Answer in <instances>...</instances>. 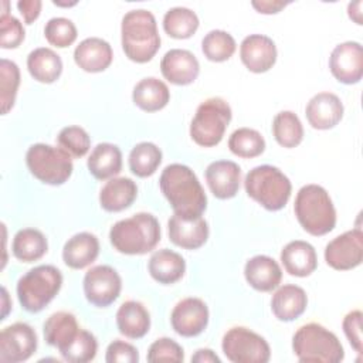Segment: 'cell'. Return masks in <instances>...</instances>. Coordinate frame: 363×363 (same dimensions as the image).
<instances>
[{"instance_id": "obj_1", "label": "cell", "mask_w": 363, "mask_h": 363, "mask_svg": "<svg viewBox=\"0 0 363 363\" xmlns=\"http://www.w3.org/2000/svg\"><path fill=\"white\" fill-rule=\"evenodd\" d=\"M159 186L174 214L184 218L201 217L207 196L196 173L186 164L172 163L160 174Z\"/></svg>"}, {"instance_id": "obj_2", "label": "cell", "mask_w": 363, "mask_h": 363, "mask_svg": "<svg viewBox=\"0 0 363 363\" xmlns=\"http://www.w3.org/2000/svg\"><path fill=\"white\" fill-rule=\"evenodd\" d=\"M121 43L130 61L138 64L150 61L160 48L155 16L145 9L128 11L121 24Z\"/></svg>"}, {"instance_id": "obj_3", "label": "cell", "mask_w": 363, "mask_h": 363, "mask_svg": "<svg viewBox=\"0 0 363 363\" xmlns=\"http://www.w3.org/2000/svg\"><path fill=\"white\" fill-rule=\"evenodd\" d=\"M112 247L126 255H143L155 250L160 241V225L150 213H136L116 221L109 230Z\"/></svg>"}, {"instance_id": "obj_4", "label": "cell", "mask_w": 363, "mask_h": 363, "mask_svg": "<svg viewBox=\"0 0 363 363\" xmlns=\"http://www.w3.org/2000/svg\"><path fill=\"white\" fill-rule=\"evenodd\" d=\"M294 211L301 227L311 235H325L336 225V210L329 193L319 184H305L295 197Z\"/></svg>"}, {"instance_id": "obj_5", "label": "cell", "mask_w": 363, "mask_h": 363, "mask_svg": "<svg viewBox=\"0 0 363 363\" xmlns=\"http://www.w3.org/2000/svg\"><path fill=\"white\" fill-rule=\"evenodd\" d=\"M244 189L248 197L268 211L284 208L292 193V184L288 176L271 164H261L251 169L245 176Z\"/></svg>"}, {"instance_id": "obj_6", "label": "cell", "mask_w": 363, "mask_h": 363, "mask_svg": "<svg viewBox=\"0 0 363 363\" xmlns=\"http://www.w3.org/2000/svg\"><path fill=\"white\" fill-rule=\"evenodd\" d=\"M292 349L299 362L337 363L345 357V350L337 336L319 323H306L292 336Z\"/></svg>"}, {"instance_id": "obj_7", "label": "cell", "mask_w": 363, "mask_h": 363, "mask_svg": "<svg viewBox=\"0 0 363 363\" xmlns=\"http://www.w3.org/2000/svg\"><path fill=\"white\" fill-rule=\"evenodd\" d=\"M62 274L54 265H38L20 277L17 282V298L24 311L41 312L60 292Z\"/></svg>"}, {"instance_id": "obj_8", "label": "cell", "mask_w": 363, "mask_h": 363, "mask_svg": "<svg viewBox=\"0 0 363 363\" xmlns=\"http://www.w3.org/2000/svg\"><path fill=\"white\" fill-rule=\"evenodd\" d=\"M233 112L228 102L220 96L203 101L190 123V136L199 146L213 147L223 140Z\"/></svg>"}, {"instance_id": "obj_9", "label": "cell", "mask_w": 363, "mask_h": 363, "mask_svg": "<svg viewBox=\"0 0 363 363\" xmlns=\"http://www.w3.org/2000/svg\"><path fill=\"white\" fill-rule=\"evenodd\" d=\"M26 163L37 180L50 186L64 184L74 170L71 155L47 143L31 145L26 153Z\"/></svg>"}, {"instance_id": "obj_10", "label": "cell", "mask_w": 363, "mask_h": 363, "mask_svg": "<svg viewBox=\"0 0 363 363\" xmlns=\"http://www.w3.org/2000/svg\"><path fill=\"white\" fill-rule=\"evenodd\" d=\"M221 349L233 363H267L271 357L268 342L244 326L228 329L223 336Z\"/></svg>"}, {"instance_id": "obj_11", "label": "cell", "mask_w": 363, "mask_h": 363, "mask_svg": "<svg viewBox=\"0 0 363 363\" xmlns=\"http://www.w3.org/2000/svg\"><path fill=\"white\" fill-rule=\"evenodd\" d=\"M82 286L89 303L98 308H106L118 299L122 289V279L115 268L95 265L85 272Z\"/></svg>"}, {"instance_id": "obj_12", "label": "cell", "mask_w": 363, "mask_h": 363, "mask_svg": "<svg viewBox=\"0 0 363 363\" xmlns=\"http://www.w3.org/2000/svg\"><path fill=\"white\" fill-rule=\"evenodd\" d=\"M362 259L363 233L359 227L335 237L325 247V261L333 269H353L362 264Z\"/></svg>"}, {"instance_id": "obj_13", "label": "cell", "mask_w": 363, "mask_h": 363, "mask_svg": "<svg viewBox=\"0 0 363 363\" xmlns=\"http://www.w3.org/2000/svg\"><path fill=\"white\" fill-rule=\"evenodd\" d=\"M35 330L24 322L6 326L0 333V360L18 363L28 360L37 350Z\"/></svg>"}, {"instance_id": "obj_14", "label": "cell", "mask_w": 363, "mask_h": 363, "mask_svg": "<svg viewBox=\"0 0 363 363\" xmlns=\"http://www.w3.org/2000/svg\"><path fill=\"white\" fill-rule=\"evenodd\" d=\"M329 69L342 84H357L363 77V48L357 41L337 44L329 57Z\"/></svg>"}, {"instance_id": "obj_15", "label": "cell", "mask_w": 363, "mask_h": 363, "mask_svg": "<svg viewBox=\"0 0 363 363\" xmlns=\"http://www.w3.org/2000/svg\"><path fill=\"white\" fill-rule=\"evenodd\" d=\"M170 323L173 330L183 337L199 336L207 328L208 308L200 298H184L174 305Z\"/></svg>"}, {"instance_id": "obj_16", "label": "cell", "mask_w": 363, "mask_h": 363, "mask_svg": "<svg viewBox=\"0 0 363 363\" xmlns=\"http://www.w3.org/2000/svg\"><path fill=\"white\" fill-rule=\"evenodd\" d=\"M277 54L275 43L264 34H250L240 44L241 62L255 74L269 71L277 61Z\"/></svg>"}, {"instance_id": "obj_17", "label": "cell", "mask_w": 363, "mask_h": 363, "mask_svg": "<svg viewBox=\"0 0 363 363\" xmlns=\"http://www.w3.org/2000/svg\"><path fill=\"white\" fill-rule=\"evenodd\" d=\"M343 104L333 92H319L313 95L305 108V115L313 129L326 130L335 128L343 118Z\"/></svg>"}, {"instance_id": "obj_18", "label": "cell", "mask_w": 363, "mask_h": 363, "mask_svg": "<svg viewBox=\"0 0 363 363\" xmlns=\"http://www.w3.org/2000/svg\"><path fill=\"white\" fill-rule=\"evenodd\" d=\"M160 71L170 84L189 85L199 77L200 64L196 55L189 50L173 48L163 55Z\"/></svg>"}, {"instance_id": "obj_19", "label": "cell", "mask_w": 363, "mask_h": 363, "mask_svg": "<svg viewBox=\"0 0 363 363\" xmlns=\"http://www.w3.org/2000/svg\"><path fill=\"white\" fill-rule=\"evenodd\" d=\"M170 241L184 250H197L208 238V224L203 217L184 218L173 214L167 221Z\"/></svg>"}, {"instance_id": "obj_20", "label": "cell", "mask_w": 363, "mask_h": 363, "mask_svg": "<svg viewBox=\"0 0 363 363\" xmlns=\"http://www.w3.org/2000/svg\"><path fill=\"white\" fill-rule=\"evenodd\" d=\"M206 182L214 197L220 200L233 199L240 190L241 169L231 160L211 162L206 169Z\"/></svg>"}, {"instance_id": "obj_21", "label": "cell", "mask_w": 363, "mask_h": 363, "mask_svg": "<svg viewBox=\"0 0 363 363\" xmlns=\"http://www.w3.org/2000/svg\"><path fill=\"white\" fill-rule=\"evenodd\" d=\"M112 60L111 44L99 37H88L74 50V61L85 72H102L111 65Z\"/></svg>"}, {"instance_id": "obj_22", "label": "cell", "mask_w": 363, "mask_h": 363, "mask_svg": "<svg viewBox=\"0 0 363 363\" xmlns=\"http://www.w3.org/2000/svg\"><path fill=\"white\" fill-rule=\"evenodd\" d=\"M244 277L255 291L271 292L279 286L282 271L274 258L268 255H255L245 262Z\"/></svg>"}, {"instance_id": "obj_23", "label": "cell", "mask_w": 363, "mask_h": 363, "mask_svg": "<svg viewBox=\"0 0 363 363\" xmlns=\"http://www.w3.org/2000/svg\"><path fill=\"white\" fill-rule=\"evenodd\" d=\"M281 262L289 275L303 278L316 269L318 255L312 244L302 240H294L282 248Z\"/></svg>"}, {"instance_id": "obj_24", "label": "cell", "mask_w": 363, "mask_h": 363, "mask_svg": "<svg viewBox=\"0 0 363 363\" xmlns=\"http://www.w3.org/2000/svg\"><path fill=\"white\" fill-rule=\"evenodd\" d=\"M308 306V296L303 288L286 284L279 286L271 299L272 313L278 320L292 322L298 319Z\"/></svg>"}, {"instance_id": "obj_25", "label": "cell", "mask_w": 363, "mask_h": 363, "mask_svg": "<svg viewBox=\"0 0 363 363\" xmlns=\"http://www.w3.org/2000/svg\"><path fill=\"white\" fill-rule=\"evenodd\" d=\"M99 255V241L88 231L77 233L64 244L62 259L72 269H82L91 265Z\"/></svg>"}, {"instance_id": "obj_26", "label": "cell", "mask_w": 363, "mask_h": 363, "mask_svg": "<svg viewBox=\"0 0 363 363\" xmlns=\"http://www.w3.org/2000/svg\"><path fill=\"white\" fill-rule=\"evenodd\" d=\"M138 196V186L129 177H112L99 191V204L105 211L118 213L133 204Z\"/></svg>"}, {"instance_id": "obj_27", "label": "cell", "mask_w": 363, "mask_h": 363, "mask_svg": "<svg viewBox=\"0 0 363 363\" xmlns=\"http://www.w3.org/2000/svg\"><path fill=\"white\" fill-rule=\"evenodd\" d=\"M147 269L156 282L172 285L183 278L186 272V261L179 252L162 248L152 254Z\"/></svg>"}, {"instance_id": "obj_28", "label": "cell", "mask_w": 363, "mask_h": 363, "mask_svg": "<svg viewBox=\"0 0 363 363\" xmlns=\"http://www.w3.org/2000/svg\"><path fill=\"white\" fill-rule=\"evenodd\" d=\"M116 326L129 339L143 337L150 328V315L139 301H125L116 312Z\"/></svg>"}, {"instance_id": "obj_29", "label": "cell", "mask_w": 363, "mask_h": 363, "mask_svg": "<svg viewBox=\"0 0 363 363\" xmlns=\"http://www.w3.org/2000/svg\"><path fill=\"white\" fill-rule=\"evenodd\" d=\"M86 166L95 179H112L122 170V152L113 143H98L88 157Z\"/></svg>"}, {"instance_id": "obj_30", "label": "cell", "mask_w": 363, "mask_h": 363, "mask_svg": "<svg viewBox=\"0 0 363 363\" xmlns=\"http://www.w3.org/2000/svg\"><path fill=\"white\" fill-rule=\"evenodd\" d=\"M133 104L145 112H156L163 109L169 99L170 91L167 85L155 77L140 79L132 91Z\"/></svg>"}, {"instance_id": "obj_31", "label": "cell", "mask_w": 363, "mask_h": 363, "mask_svg": "<svg viewBox=\"0 0 363 363\" xmlns=\"http://www.w3.org/2000/svg\"><path fill=\"white\" fill-rule=\"evenodd\" d=\"M77 318L71 312L60 311L52 313L44 322V339L50 346H54L61 352L65 349L79 332Z\"/></svg>"}, {"instance_id": "obj_32", "label": "cell", "mask_w": 363, "mask_h": 363, "mask_svg": "<svg viewBox=\"0 0 363 363\" xmlns=\"http://www.w3.org/2000/svg\"><path fill=\"white\" fill-rule=\"evenodd\" d=\"M27 69L35 81L52 84L62 72V60L54 50L38 47L28 54Z\"/></svg>"}, {"instance_id": "obj_33", "label": "cell", "mask_w": 363, "mask_h": 363, "mask_svg": "<svg viewBox=\"0 0 363 363\" xmlns=\"http://www.w3.org/2000/svg\"><path fill=\"white\" fill-rule=\"evenodd\" d=\"M13 255L21 262H34L43 258L48 250L45 235L37 228L18 230L13 238Z\"/></svg>"}, {"instance_id": "obj_34", "label": "cell", "mask_w": 363, "mask_h": 363, "mask_svg": "<svg viewBox=\"0 0 363 363\" xmlns=\"http://www.w3.org/2000/svg\"><path fill=\"white\" fill-rule=\"evenodd\" d=\"M199 28L197 14L187 7H172L163 16V30L167 35L184 40L190 38Z\"/></svg>"}, {"instance_id": "obj_35", "label": "cell", "mask_w": 363, "mask_h": 363, "mask_svg": "<svg viewBox=\"0 0 363 363\" xmlns=\"http://www.w3.org/2000/svg\"><path fill=\"white\" fill-rule=\"evenodd\" d=\"M272 135L282 147H295L303 139L302 122L292 111H281L274 116Z\"/></svg>"}, {"instance_id": "obj_36", "label": "cell", "mask_w": 363, "mask_h": 363, "mask_svg": "<svg viewBox=\"0 0 363 363\" xmlns=\"http://www.w3.org/2000/svg\"><path fill=\"white\" fill-rule=\"evenodd\" d=\"M128 163L135 176L149 177L162 163V150L152 142H140L132 147Z\"/></svg>"}, {"instance_id": "obj_37", "label": "cell", "mask_w": 363, "mask_h": 363, "mask_svg": "<svg viewBox=\"0 0 363 363\" xmlns=\"http://www.w3.org/2000/svg\"><path fill=\"white\" fill-rule=\"evenodd\" d=\"M228 149L238 157H257L265 150V139L255 129L238 128L228 138Z\"/></svg>"}, {"instance_id": "obj_38", "label": "cell", "mask_w": 363, "mask_h": 363, "mask_svg": "<svg viewBox=\"0 0 363 363\" xmlns=\"http://www.w3.org/2000/svg\"><path fill=\"white\" fill-rule=\"evenodd\" d=\"M237 44L234 37L224 30H211L201 40L204 57L213 62H223L233 57Z\"/></svg>"}, {"instance_id": "obj_39", "label": "cell", "mask_w": 363, "mask_h": 363, "mask_svg": "<svg viewBox=\"0 0 363 363\" xmlns=\"http://www.w3.org/2000/svg\"><path fill=\"white\" fill-rule=\"evenodd\" d=\"M98 352L96 337L86 329H79L75 339L60 352L64 360L71 363H86L95 359Z\"/></svg>"}, {"instance_id": "obj_40", "label": "cell", "mask_w": 363, "mask_h": 363, "mask_svg": "<svg viewBox=\"0 0 363 363\" xmlns=\"http://www.w3.org/2000/svg\"><path fill=\"white\" fill-rule=\"evenodd\" d=\"M0 82H1V113L6 115L9 111L14 106L16 95L20 85V69L18 65L14 61H10L7 58H1L0 61Z\"/></svg>"}, {"instance_id": "obj_41", "label": "cell", "mask_w": 363, "mask_h": 363, "mask_svg": "<svg viewBox=\"0 0 363 363\" xmlns=\"http://www.w3.org/2000/svg\"><path fill=\"white\" fill-rule=\"evenodd\" d=\"M57 142L61 149L71 155V157H82L91 147V138L88 132L75 125L62 128L57 136Z\"/></svg>"}, {"instance_id": "obj_42", "label": "cell", "mask_w": 363, "mask_h": 363, "mask_svg": "<svg viewBox=\"0 0 363 363\" xmlns=\"http://www.w3.org/2000/svg\"><path fill=\"white\" fill-rule=\"evenodd\" d=\"M77 27L69 18L52 17L45 23L44 37L54 47H69L77 40Z\"/></svg>"}, {"instance_id": "obj_43", "label": "cell", "mask_w": 363, "mask_h": 363, "mask_svg": "<svg viewBox=\"0 0 363 363\" xmlns=\"http://www.w3.org/2000/svg\"><path fill=\"white\" fill-rule=\"evenodd\" d=\"M183 347L170 337L156 339L147 350V362H183Z\"/></svg>"}, {"instance_id": "obj_44", "label": "cell", "mask_w": 363, "mask_h": 363, "mask_svg": "<svg viewBox=\"0 0 363 363\" xmlns=\"http://www.w3.org/2000/svg\"><path fill=\"white\" fill-rule=\"evenodd\" d=\"M24 27L18 18L9 14L7 11L1 13L0 17V45L1 48H17L24 40Z\"/></svg>"}, {"instance_id": "obj_45", "label": "cell", "mask_w": 363, "mask_h": 363, "mask_svg": "<svg viewBox=\"0 0 363 363\" xmlns=\"http://www.w3.org/2000/svg\"><path fill=\"white\" fill-rule=\"evenodd\" d=\"M105 360L108 363H136L139 353L133 345L116 339L108 345Z\"/></svg>"}, {"instance_id": "obj_46", "label": "cell", "mask_w": 363, "mask_h": 363, "mask_svg": "<svg viewBox=\"0 0 363 363\" xmlns=\"http://www.w3.org/2000/svg\"><path fill=\"white\" fill-rule=\"evenodd\" d=\"M342 328L350 346L357 353H362V311L359 309L350 311L343 318Z\"/></svg>"}, {"instance_id": "obj_47", "label": "cell", "mask_w": 363, "mask_h": 363, "mask_svg": "<svg viewBox=\"0 0 363 363\" xmlns=\"http://www.w3.org/2000/svg\"><path fill=\"white\" fill-rule=\"evenodd\" d=\"M41 6H43V3L40 0H20L17 3V9L20 10L26 24H31V23H34V20L38 18Z\"/></svg>"}, {"instance_id": "obj_48", "label": "cell", "mask_w": 363, "mask_h": 363, "mask_svg": "<svg viewBox=\"0 0 363 363\" xmlns=\"http://www.w3.org/2000/svg\"><path fill=\"white\" fill-rule=\"evenodd\" d=\"M289 4V1H279V0H261V1H251V6L262 14H275L278 11H281L284 7H286Z\"/></svg>"}, {"instance_id": "obj_49", "label": "cell", "mask_w": 363, "mask_h": 363, "mask_svg": "<svg viewBox=\"0 0 363 363\" xmlns=\"http://www.w3.org/2000/svg\"><path fill=\"white\" fill-rule=\"evenodd\" d=\"M193 363H220L221 359L211 349H199L191 356Z\"/></svg>"}, {"instance_id": "obj_50", "label": "cell", "mask_w": 363, "mask_h": 363, "mask_svg": "<svg viewBox=\"0 0 363 363\" xmlns=\"http://www.w3.org/2000/svg\"><path fill=\"white\" fill-rule=\"evenodd\" d=\"M362 1H354V3H349L347 6V13L349 17L356 23V24H362Z\"/></svg>"}, {"instance_id": "obj_51", "label": "cell", "mask_w": 363, "mask_h": 363, "mask_svg": "<svg viewBox=\"0 0 363 363\" xmlns=\"http://www.w3.org/2000/svg\"><path fill=\"white\" fill-rule=\"evenodd\" d=\"M1 292H3V313H1V320H3V319H6L11 303H9V294H7V289L4 286L1 288Z\"/></svg>"}, {"instance_id": "obj_52", "label": "cell", "mask_w": 363, "mask_h": 363, "mask_svg": "<svg viewBox=\"0 0 363 363\" xmlns=\"http://www.w3.org/2000/svg\"><path fill=\"white\" fill-rule=\"evenodd\" d=\"M55 6H61V7H69V6H75L77 1H71V3H61V1H52Z\"/></svg>"}]
</instances>
